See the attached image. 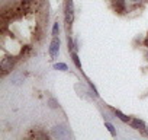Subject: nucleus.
<instances>
[{
  "label": "nucleus",
  "mask_w": 148,
  "mask_h": 140,
  "mask_svg": "<svg viewBox=\"0 0 148 140\" xmlns=\"http://www.w3.org/2000/svg\"><path fill=\"white\" fill-rule=\"evenodd\" d=\"M64 15H65V24H67V28H70L71 24H73V21H74V5H73V0H65Z\"/></svg>",
  "instance_id": "f257e3e1"
},
{
  "label": "nucleus",
  "mask_w": 148,
  "mask_h": 140,
  "mask_svg": "<svg viewBox=\"0 0 148 140\" xmlns=\"http://www.w3.org/2000/svg\"><path fill=\"white\" fill-rule=\"evenodd\" d=\"M51 136L55 137V139H70L71 137L68 128H65L64 125H55V127H52Z\"/></svg>",
  "instance_id": "f03ea898"
},
{
  "label": "nucleus",
  "mask_w": 148,
  "mask_h": 140,
  "mask_svg": "<svg viewBox=\"0 0 148 140\" xmlns=\"http://www.w3.org/2000/svg\"><path fill=\"white\" fill-rule=\"evenodd\" d=\"M16 63V58L15 57H5L0 63V69H2V73L3 75H8L9 72H12V69Z\"/></svg>",
  "instance_id": "7ed1b4c3"
},
{
  "label": "nucleus",
  "mask_w": 148,
  "mask_h": 140,
  "mask_svg": "<svg viewBox=\"0 0 148 140\" xmlns=\"http://www.w3.org/2000/svg\"><path fill=\"white\" fill-rule=\"evenodd\" d=\"M58 53H60V40L57 37H54L51 44H49V54L52 58H55L58 55Z\"/></svg>",
  "instance_id": "20e7f679"
},
{
  "label": "nucleus",
  "mask_w": 148,
  "mask_h": 140,
  "mask_svg": "<svg viewBox=\"0 0 148 140\" xmlns=\"http://www.w3.org/2000/svg\"><path fill=\"white\" fill-rule=\"evenodd\" d=\"M131 125H132V128L139 130V131H145V128H147L145 123L142 120H139V118H132L131 120Z\"/></svg>",
  "instance_id": "39448f33"
},
{
  "label": "nucleus",
  "mask_w": 148,
  "mask_h": 140,
  "mask_svg": "<svg viewBox=\"0 0 148 140\" xmlns=\"http://www.w3.org/2000/svg\"><path fill=\"white\" fill-rule=\"evenodd\" d=\"M115 9L119 13L125 12V0H115Z\"/></svg>",
  "instance_id": "423d86ee"
},
{
  "label": "nucleus",
  "mask_w": 148,
  "mask_h": 140,
  "mask_svg": "<svg viewBox=\"0 0 148 140\" xmlns=\"http://www.w3.org/2000/svg\"><path fill=\"white\" fill-rule=\"evenodd\" d=\"M31 137H34V139H42V140H48V134L47 133H42V131H32L31 133Z\"/></svg>",
  "instance_id": "0eeeda50"
},
{
  "label": "nucleus",
  "mask_w": 148,
  "mask_h": 140,
  "mask_svg": "<svg viewBox=\"0 0 148 140\" xmlns=\"http://www.w3.org/2000/svg\"><path fill=\"white\" fill-rule=\"evenodd\" d=\"M115 115L121 120V121H123V123H128V121H131V118L128 117V115H125V114H122L119 110H115Z\"/></svg>",
  "instance_id": "6e6552de"
},
{
  "label": "nucleus",
  "mask_w": 148,
  "mask_h": 140,
  "mask_svg": "<svg viewBox=\"0 0 148 140\" xmlns=\"http://www.w3.org/2000/svg\"><path fill=\"white\" fill-rule=\"evenodd\" d=\"M71 57H73V61H74V64H76V67L82 69V63H80V60H79V55L76 54V51H71Z\"/></svg>",
  "instance_id": "1a4fd4ad"
},
{
  "label": "nucleus",
  "mask_w": 148,
  "mask_h": 140,
  "mask_svg": "<svg viewBox=\"0 0 148 140\" xmlns=\"http://www.w3.org/2000/svg\"><path fill=\"white\" fill-rule=\"evenodd\" d=\"M54 69L55 70H61V72H67V70H68L67 64H64V63H55L54 64Z\"/></svg>",
  "instance_id": "9d476101"
},
{
  "label": "nucleus",
  "mask_w": 148,
  "mask_h": 140,
  "mask_svg": "<svg viewBox=\"0 0 148 140\" xmlns=\"http://www.w3.org/2000/svg\"><path fill=\"white\" fill-rule=\"evenodd\" d=\"M105 127L110 131V134H112V136H116V130H115V127H113L110 123H108V121H106V123H105Z\"/></svg>",
  "instance_id": "9b49d317"
},
{
  "label": "nucleus",
  "mask_w": 148,
  "mask_h": 140,
  "mask_svg": "<svg viewBox=\"0 0 148 140\" xmlns=\"http://www.w3.org/2000/svg\"><path fill=\"white\" fill-rule=\"evenodd\" d=\"M58 32H60V25H58V22H55V24H54V26H52V35H54V37H57V35H58Z\"/></svg>",
  "instance_id": "f8f14e48"
},
{
  "label": "nucleus",
  "mask_w": 148,
  "mask_h": 140,
  "mask_svg": "<svg viewBox=\"0 0 148 140\" xmlns=\"http://www.w3.org/2000/svg\"><path fill=\"white\" fill-rule=\"evenodd\" d=\"M49 107H51V108H57V107H58V102H57L55 99H49Z\"/></svg>",
  "instance_id": "ddd939ff"
},
{
  "label": "nucleus",
  "mask_w": 148,
  "mask_h": 140,
  "mask_svg": "<svg viewBox=\"0 0 148 140\" xmlns=\"http://www.w3.org/2000/svg\"><path fill=\"white\" fill-rule=\"evenodd\" d=\"M31 2H34V0H22V3L25 5V8H28V5H29Z\"/></svg>",
  "instance_id": "4468645a"
},
{
  "label": "nucleus",
  "mask_w": 148,
  "mask_h": 140,
  "mask_svg": "<svg viewBox=\"0 0 148 140\" xmlns=\"http://www.w3.org/2000/svg\"><path fill=\"white\" fill-rule=\"evenodd\" d=\"M145 133H147V134H148V127H147V128H145Z\"/></svg>",
  "instance_id": "2eb2a0df"
},
{
  "label": "nucleus",
  "mask_w": 148,
  "mask_h": 140,
  "mask_svg": "<svg viewBox=\"0 0 148 140\" xmlns=\"http://www.w3.org/2000/svg\"><path fill=\"white\" fill-rule=\"evenodd\" d=\"M134 2H138V0H134Z\"/></svg>",
  "instance_id": "dca6fc26"
}]
</instances>
